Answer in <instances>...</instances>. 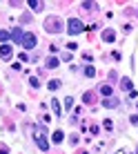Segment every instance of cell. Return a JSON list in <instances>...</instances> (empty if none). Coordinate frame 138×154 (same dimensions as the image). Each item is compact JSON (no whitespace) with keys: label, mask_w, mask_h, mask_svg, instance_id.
I'll return each mask as SVG.
<instances>
[{"label":"cell","mask_w":138,"mask_h":154,"mask_svg":"<svg viewBox=\"0 0 138 154\" xmlns=\"http://www.w3.org/2000/svg\"><path fill=\"white\" fill-rule=\"evenodd\" d=\"M94 74H96V69H94L92 65H87V67H85V76H89V78H92Z\"/></svg>","instance_id":"obj_17"},{"label":"cell","mask_w":138,"mask_h":154,"mask_svg":"<svg viewBox=\"0 0 138 154\" xmlns=\"http://www.w3.org/2000/svg\"><path fill=\"white\" fill-rule=\"evenodd\" d=\"M114 38H116L114 29H105V31H103V40H105V42H114Z\"/></svg>","instance_id":"obj_8"},{"label":"cell","mask_w":138,"mask_h":154,"mask_svg":"<svg viewBox=\"0 0 138 154\" xmlns=\"http://www.w3.org/2000/svg\"><path fill=\"white\" fill-rule=\"evenodd\" d=\"M45 27H47V31L51 34V31H60V29H62V23H60L58 18H49V20L45 23Z\"/></svg>","instance_id":"obj_4"},{"label":"cell","mask_w":138,"mask_h":154,"mask_svg":"<svg viewBox=\"0 0 138 154\" xmlns=\"http://www.w3.org/2000/svg\"><path fill=\"white\" fill-rule=\"evenodd\" d=\"M120 87H123V89H127V92H131V87H134V85H131V81H129V78H123V81H120Z\"/></svg>","instance_id":"obj_11"},{"label":"cell","mask_w":138,"mask_h":154,"mask_svg":"<svg viewBox=\"0 0 138 154\" xmlns=\"http://www.w3.org/2000/svg\"><path fill=\"white\" fill-rule=\"evenodd\" d=\"M65 27H67V31H69L71 36H78V34H82V31H85V25H82V20H78V18H69Z\"/></svg>","instance_id":"obj_2"},{"label":"cell","mask_w":138,"mask_h":154,"mask_svg":"<svg viewBox=\"0 0 138 154\" xmlns=\"http://www.w3.org/2000/svg\"><path fill=\"white\" fill-rule=\"evenodd\" d=\"M22 36H25V31L20 29V27H16V29L11 31V40H14V42H18V45L22 42Z\"/></svg>","instance_id":"obj_7"},{"label":"cell","mask_w":138,"mask_h":154,"mask_svg":"<svg viewBox=\"0 0 138 154\" xmlns=\"http://www.w3.org/2000/svg\"><path fill=\"white\" fill-rule=\"evenodd\" d=\"M29 7H31V9H36V11H40V9L45 7V5L38 2V0H29Z\"/></svg>","instance_id":"obj_14"},{"label":"cell","mask_w":138,"mask_h":154,"mask_svg":"<svg viewBox=\"0 0 138 154\" xmlns=\"http://www.w3.org/2000/svg\"><path fill=\"white\" fill-rule=\"evenodd\" d=\"M71 105H74V98H71V96H67V98H65V107H67V109H71Z\"/></svg>","instance_id":"obj_19"},{"label":"cell","mask_w":138,"mask_h":154,"mask_svg":"<svg viewBox=\"0 0 138 154\" xmlns=\"http://www.w3.org/2000/svg\"><path fill=\"white\" fill-rule=\"evenodd\" d=\"M11 56H14V47L4 42V45L0 47V58H2V60H9V58H11Z\"/></svg>","instance_id":"obj_5"},{"label":"cell","mask_w":138,"mask_h":154,"mask_svg":"<svg viewBox=\"0 0 138 154\" xmlns=\"http://www.w3.org/2000/svg\"><path fill=\"white\" fill-rule=\"evenodd\" d=\"M100 94L103 96H111V87L109 85H100Z\"/></svg>","instance_id":"obj_15"},{"label":"cell","mask_w":138,"mask_h":154,"mask_svg":"<svg viewBox=\"0 0 138 154\" xmlns=\"http://www.w3.org/2000/svg\"><path fill=\"white\" fill-rule=\"evenodd\" d=\"M58 65H60V60H58V58H51V56L47 58V67H49V69H56Z\"/></svg>","instance_id":"obj_10"},{"label":"cell","mask_w":138,"mask_h":154,"mask_svg":"<svg viewBox=\"0 0 138 154\" xmlns=\"http://www.w3.org/2000/svg\"><path fill=\"white\" fill-rule=\"evenodd\" d=\"M9 38H11V31H7V29H0V42L4 45V42H7Z\"/></svg>","instance_id":"obj_9"},{"label":"cell","mask_w":138,"mask_h":154,"mask_svg":"<svg viewBox=\"0 0 138 154\" xmlns=\"http://www.w3.org/2000/svg\"><path fill=\"white\" fill-rule=\"evenodd\" d=\"M62 139H65V134H62L60 130H56V132H54V139H51V141H54V143H62Z\"/></svg>","instance_id":"obj_13"},{"label":"cell","mask_w":138,"mask_h":154,"mask_svg":"<svg viewBox=\"0 0 138 154\" xmlns=\"http://www.w3.org/2000/svg\"><path fill=\"white\" fill-rule=\"evenodd\" d=\"M36 42H38V38H36V36L31 34V31H25L22 42H20V45H22L25 49H34V47H36Z\"/></svg>","instance_id":"obj_3"},{"label":"cell","mask_w":138,"mask_h":154,"mask_svg":"<svg viewBox=\"0 0 138 154\" xmlns=\"http://www.w3.org/2000/svg\"><path fill=\"white\" fill-rule=\"evenodd\" d=\"M34 139H36V143H38V147L42 152H47L49 150V139H47V132L42 130V127H34Z\"/></svg>","instance_id":"obj_1"},{"label":"cell","mask_w":138,"mask_h":154,"mask_svg":"<svg viewBox=\"0 0 138 154\" xmlns=\"http://www.w3.org/2000/svg\"><path fill=\"white\" fill-rule=\"evenodd\" d=\"M103 105H105V107H109V109H114V107H118V98H116V96H107V98H105L103 100Z\"/></svg>","instance_id":"obj_6"},{"label":"cell","mask_w":138,"mask_h":154,"mask_svg":"<svg viewBox=\"0 0 138 154\" xmlns=\"http://www.w3.org/2000/svg\"><path fill=\"white\" fill-rule=\"evenodd\" d=\"M131 123H134V125H138V114H136V116H131Z\"/></svg>","instance_id":"obj_21"},{"label":"cell","mask_w":138,"mask_h":154,"mask_svg":"<svg viewBox=\"0 0 138 154\" xmlns=\"http://www.w3.org/2000/svg\"><path fill=\"white\" fill-rule=\"evenodd\" d=\"M82 100H85V105H87V103H92V100H94V94H92V92H85Z\"/></svg>","instance_id":"obj_18"},{"label":"cell","mask_w":138,"mask_h":154,"mask_svg":"<svg viewBox=\"0 0 138 154\" xmlns=\"http://www.w3.org/2000/svg\"><path fill=\"white\" fill-rule=\"evenodd\" d=\"M51 107H54V114L58 116V119H60V114H62V112H60V105H58V100H56V98H51Z\"/></svg>","instance_id":"obj_12"},{"label":"cell","mask_w":138,"mask_h":154,"mask_svg":"<svg viewBox=\"0 0 138 154\" xmlns=\"http://www.w3.org/2000/svg\"><path fill=\"white\" fill-rule=\"evenodd\" d=\"M60 85H62V83L58 81V78H56V81H51V83H49V92H54V89H58Z\"/></svg>","instance_id":"obj_16"},{"label":"cell","mask_w":138,"mask_h":154,"mask_svg":"<svg viewBox=\"0 0 138 154\" xmlns=\"http://www.w3.org/2000/svg\"><path fill=\"white\" fill-rule=\"evenodd\" d=\"M82 9H96V5L94 2H82Z\"/></svg>","instance_id":"obj_20"}]
</instances>
